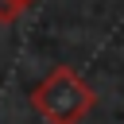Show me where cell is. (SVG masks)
I'll list each match as a JSON object with an SVG mask.
<instances>
[{
  "label": "cell",
  "mask_w": 124,
  "mask_h": 124,
  "mask_svg": "<svg viewBox=\"0 0 124 124\" xmlns=\"http://www.w3.org/2000/svg\"><path fill=\"white\" fill-rule=\"evenodd\" d=\"M31 108L46 124H81L97 108V93L78 78L70 66H54L35 89H31Z\"/></svg>",
  "instance_id": "cell-1"
},
{
  "label": "cell",
  "mask_w": 124,
  "mask_h": 124,
  "mask_svg": "<svg viewBox=\"0 0 124 124\" xmlns=\"http://www.w3.org/2000/svg\"><path fill=\"white\" fill-rule=\"evenodd\" d=\"M35 0H0V23H16Z\"/></svg>",
  "instance_id": "cell-2"
}]
</instances>
